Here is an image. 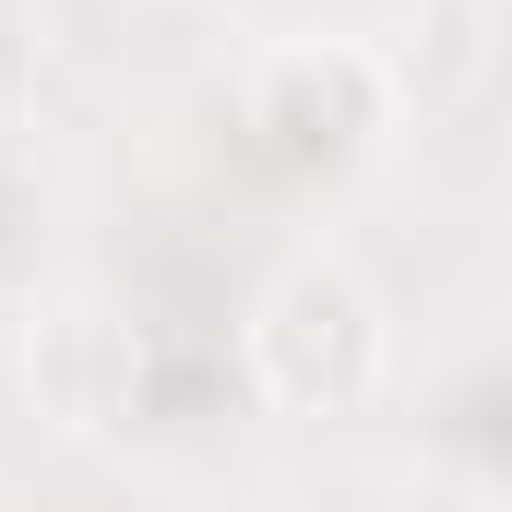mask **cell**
Here are the masks:
<instances>
[{"mask_svg":"<svg viewBox=\"0 0 512 512\" xmlns=\"http://www.w3.org/2000/svg\"><path fill=\"white\" fill-rule=\"evenodd\" d=\"M24 251H36V191H24V167L0 155V286L24 274Z\"/></svg>","mask_w":512,"mask_h":512,"instance_id":"obj_6","label":"cell"},{"mask_svg":"<svg viewBox=\"0 0 512 512\" xmlns=\"http://www.w3.org/2000/svg\"><path fill=\"white\" fill-rule=\"evenodd\" d=\"M239 370L262 405L286 417H358L393 382V310L370 298V274L334 251H298L262 274L251 322H239Z\"/></svg>","mask_w":512,"mask_h":512,"instance_id":"obj_3","label":"cell"},{"mask_svg":"<svg viewBox=\"0 0 512 512\" xmlns=\"http://www.w3.org/2000/svg\"><path fill=\"white\" fill-rule=\"evenodd\" d=\"M262 36H393L417 0H239Z\"/></svg>","mask_w":512,"mask_h":512,"instance_id":"obj_5","label":"cell"},{"mask_svg":"<svg viewBox=\"0 0 512 512\" xmlns=\"http://www.w3.org/2000/svg\"><path fill=\"white\" fill-rule=\"evenodd\" d=\"M24 393L72 441H155V429H215L251 393V370H227L215 346L143 322L120 298H48L24 322Z\"/></svg>","mask_w":512,"mask_h":512,"instance_id":"obj_1","label":"cell"},{"mask_svg":"<svg viewBox=\"0 0 512 512\" xmlns=\"http://www.w3.org/2000/svg\"><path fill=\"white\" fill-rule=\"evenodd\" d=\"M346 512H429V501H346Z\"/></svg>","mask_w":512,"mask_h":512,"instance_id":"obj_7","label":"cell"},{"mask_svg":"<svg viewBox=\"0 0 512 512\" xmlns=\"http://www.w3.org/2000/svg\"><path fill=\"white\" fill-rule=\"evenodd\" d=\"M417 453L465 512H512V334L429 358L417 382Z\"/></svg>","mask_w":512,"mask_h":512,"instance_id":"obj_4","label":"cell"},{"mask_svg":"<svg viewBox=\"0 0 512 512\" xmlns=\"http://www.w3.org/2000/svg\"><path fill=\"white\" fill-rule=\"evenodd\" d=\"M227 120L274 191H346L405 131V72L382 36H262Z\"/></svg>","mask_w":512,"mask_h":512,"instance_id":"obj_2","label":"cell"}]
</instances>
